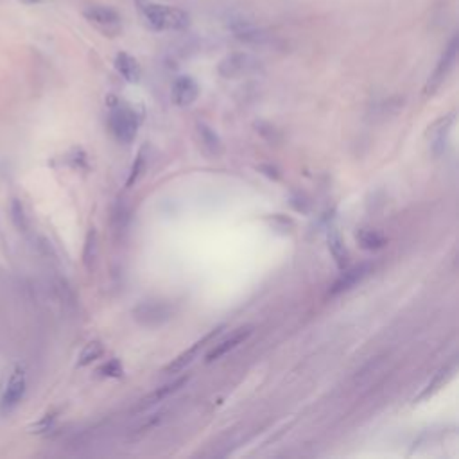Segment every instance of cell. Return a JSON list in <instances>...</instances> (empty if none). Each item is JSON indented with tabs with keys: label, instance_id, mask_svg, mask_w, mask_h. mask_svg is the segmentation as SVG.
I'll list each match as a JSON object with an SVG mask.
<instances>
[{
	"label": "cell",
	"instance_id": "obj_1",
	"mask_svg": "<svg viewBox=\"0 0 459 459\" xmlns=\"http://www.w3.org/2000/svg\"><path fill=\"white\" fill-rule=\"evenodd\" d=\"M144 19L154 31H180L189 26V14L183 10L162 4H145Z\"/></svg>",
	"mask_w": 459,
	"mask_h": 459
},
{
	"label": "cell",
	"instance_id": "obj_2",
	"mask_svg": "<svg viewBox=\"0 0 459 459\" xmlns=\"http://www.w3.org/2000/svg\"><path fill=\"white\" fill-rule=\"evenodd\" d=\"M108 124L113 136H115L121 144H130V142H133L136 133H139L136 115L131 112V110L124 108V106H117V108L113 110L108 119Z\"/></svg>",
	"mask_w": 459,
	"mask_h": 459
},
{
	"label": "cell",
	"instance_id": "obj_3",
	"mask_svg": "<svg viewBox=\"0 0 459 459\" xmlns=\"http://www.w3.org/2000/svg\"><path fill=\"white\" fill-rule=\"evenodd\" d=\"M458 50H459V40L458 37H454L452 40L449 41V45H447L445 52L438 61L436 68H434V72L432 76L429 77L427 88H425V94H432V92H436L443 81H445L449 74L452 72V68L456 65V59H458Z\"/></svg>",
	"mask_w": 459,
	"mask_h": 459
},
{
	"label": "cell",
	"instance_id": "obj_4",
	"mask_svg": "<svg viewBox=\"0 0 459 459\" xmlns=\"http://www.w3.org/2000/svg\"><path fill=\"white\" fill-rule=\"evenodd\" d=\"M258 63L252 56L246 54H232L226 56L219 63V74L226 79H239V77L248 76V74L257 72Z\"/></svg>",
	"mask_w": 459,
	"mask_h": 459
},
{
	"label": "cell",
	"instance_id": "obj_5",
	"mask_svg": "<svg viewBox=\"0 0 459 459\" xmlns=\"http://www.w3.org/2000/svg\"><path fill=\"white\" fill-rule=\"evenodd\" d=\"M85 17L94 23L95 28H99L103 32H119L121 29V17L117 11H113L112 8L106 6H88L85 10Z\"/></svg>",
	"mask_w": 459,
	"mask_h": 459
},
{
	"label": "cell",
	"instance_id": "obj_6",
	"mask_svg": "<svg viewBox=\"0 0 459 459\" xmlns=\"http://www.w3.org/2000/svg\"><path fill=\"white\" fill-rule=\"evenodd\" d=\"M221 330H223V327H219V329H214L210 334H207L205 338L194 343V345L189 348V350H185L183 354H180V356L176 357V359H172L171 365H169L165 368V374H178V371H181V369L187 368V366H189L190 363H192V360L196 359V357H198L199 350H201V348L207 347L208 343L214 341V339H216L217 336H219V334H221Z\"/></svg>",
	"mask_w": 459,
	"mask_h": 459
},
{
	"label": "cell",
	"instance_id": "obj_7",
	"mask_svg": "<svg viewBox=\"0 0 459 459\" xmlns=\"http://www.w3.org/2000/svg\"><path fill=\"white\" fill-rule=\"evenodd\" d=\"M133 316L139 323L145 325V327H156V325H162L163 321L171 318V309L158 302L142 303V305L136 307Z\"/></svg>",
	"mask_w": 459,
	"mask_h": 459
},
{
	"label": "cell",
	"instance_id": "obj_8",
	"mask_svg": "<svg viewBox=\"0 0 459 459\" xmlns=\"http://www.w3.org/2000/svg\"><path fill=\"white\" fill-rule=\"evenodd\" d=\"M369 271H371V266H369V264H359V266L351 267V269H347L332 284V287H330L329 291L330 296H338V294L347 293V291L354 289L357 284H360V282L369 275Z\"/></svg>",
	"mask_w": 459,
	"mask_h": 459
},
{
	"label": "cell",
	"instance_id": "obj_9",
	"mask_svg": "<svg viewBox=\"0 0 459 459\" xmlns=\"http://www.w3.org/2000/svg\"><path fill=\"white\" fill-rule=\"evenodd\" d=\"M172 103L180 108H187L190 104L196 103L199 95V86L198 83L194 81L192 77L189 76H181L178 77L172 85Z\"/></svg>",
	"mask_w": 459,
	"mask_h": 459
},
{
	"label": "cell",
	"instance_id": "obj_10",
	"mask_svg": "<svg viewBox=\"0 0 459 459\" xmlns=\"http://www.w3.org/2000/svg\"><path fill=\"white\" fill-rule=\"evenodd\" d=\"M26 386H28L26 384V374L20 368L14 369L10 378V384H8L4 395H2V409L11 411L13 407H17L26 395Z\"/></svg>",
	"mask_w": 459,
	"mask_h": 459
},
{
	"label": "cell",
	"instance_id": "obj_11",
	"mask_svg": "<svg viewBox=\"0 0 459 459\" xmlns=\"http://www.w3.org/2000/svg\"><path fill=\"white\" fill-rule=\"evenodd\" d=\"M252 332L253 327H241V329L235 330L229 338H226L225 341H221L219 345H216V347L208 351L207 363H214V360L221 359V357H225L226 354H229L232 350H235V348L239 347V345H243V343L252 336Z\"/></svg>",
	"mask_w": 459,
	"mask_h": 459
},
{
	"label": "cell",
	"instance_id": "obj_12",
	"mask_svg": "<svg viewBox=\"0 0 459 459\" xmlns=\"http://www.w3.org/2000/svg\"><path fill=\"white\" fill-rule=\"evenodd\" d=\"M187 382H189V375H183V377L176 378L174 382L158 387L156 391L151 393V395L145 396L144 400L140 402L139 409H147V407H153V405H156L158 402H162L163 398H167L169 395H172V393H176L178 389H181V387H183Z\"/></svg>",
	"mask_w": 459,
	"mask_h": 459
},
{
	"label": "cell",
	"instance_id": "obj_13",
	"mask_svg": "<svg viewBox=\"0 0 459 459\" xmlns=\"http://www.w3.org/2000/svg\"><path fill=\"white\" fill-rule=\"evenodd\" d=\"M196 131H198L199 142H201L203 149H205L210 156H219L221 151H223V144H221V139L216 131L212 130L208 124H205V122H198Z\"/></svg>",
	"mask_w": 459,
	"mask_h": 459
},
{
	"label": "cell",
	"instance_id": "obj_14",
	"mask_svg": "<svg viewBox=\"0 0 459 459\" xmlns=\"http://www.w3.org/2000/svg\"><path fill=\"white\" fill-rule=\"evenodd\" d=\"M115 68L119 70L126 81L136 83L140 81V76H142V70H140V65L133 56L126 54V52H119L117 58H115Z\"/></svg>",
	"mask_w": 459,
	"mask_h": 459
},
{
	"label": "cell",
	"instance_id": "obj_15",
	"mask_svg": "<svg viewBox=\"0 0 459 459\" xmlns=\"http://www.w3.org/2000/svg\"><path fill=\"white\" fill-rule=\"evenodd\" d=\"M329 249L332 253L334 261L338 264L339 269H347L348 266V249L343 243V237L338 229L332 228L329 232Z\"/></svg>",
	"mask_w": 459,
	"mask_h": 459
},
{
	"label": "cell",
	"instance_id": "obj_16",
	"mask_svg": "<svg viewBox=\"0 0 459 459\" xmlns=\"http://www.w3.org/2000/svg\"><path fill=\"white\" fill-rule=\"evenodd\" d=\"M357 243L360 244V248L368 249V252H375V249L384 248L387 244V239L377 229L363 228L357 232Z\"/></svg>",
	"mask_w": 459,
	"mask_h": 459
},
{
	"label": "cell",
	"instance_id": "obj_17",
	"mask_svg": "<svg viewBox=\"0 0 459 459\" xmlns=\"http://www.w3.org/2000/svg\"><path fill=\"white\" fill-rule=\"evenodd\" d=\"M454 371H456V360H450L449 365L443 366V368H441L440 371H438V374L434 375V378H432L431 382L427 384V387H425V389H423V391L420 393L418 398H416V400H422V398H427V396H431L432 393L438 391V389H440V387L443 386V384H445L447 380H449V378L452 377V375H454Z\"/></svg>",
	"mask_w": 459,
	"mask_h": 459
},
{
	"label": "cell",
	"instance_id": "obj_18",
	"mask_svg": "<svg viewBox=\"0 0 459 459\" xmlns=\"http://www.w3.org/2000/svg\"><path fill=\"white\" fill-rule=\"evenodd\" d=\"M97 255H99V237H97L95 228H90L85 239V248H83V264L86 269H94Z\"/></svg>",
	"mask_w": 459,
	"mask_h": 459
},
{
	"label": "cell",
	"instance_id": "obj_19",
	"mask_svg": "<svg viewBox=\"0 0 459 459\" xmlns=\"http://www.w3.org/2000/svg\"><path fill=\"white\" fill-rule=\"evenodd\" d=\"M10 212H11V221H13V225L17 226V229H19V232H22V234H28V232H29V217H28V212H26V208H23L22 201L14 198L13 201H11Z\"/></svg>",
	"mask_w": 459,
	"mask_h": 459
},
{
	"label": "cell",
	"instance_id": "obj_20",
	"mask_svg": "<svg viewBox=\"0 0 459 459\" xmlns=\"http://www.w3.org/2000/svg\"><path fill=\"white\" fill-rule=\"evenodd\" d=\"M103 351H104V347L101 341L88 343V345H86V347L81 350V354H79V360H77V365L79 366L92 365L94 360H97L101 356H103Z\"/></svg>",
	"mask_w": 459,
	"mask_h": 459
},
{
	"label": "cell",
	"instance_id": "obj_21",
	"mask_svg": "<svg viewBox=\"0 0 459 459\" xmlns=\"http://www.w3.org/2000/svg\"><path fill=\"white\" fill-rule=\"evenodd\" d=\"M144 169H145V153H144V149H142V151L136 154V160L133 162V167H131V174H130V178H127V181H126L127 189H130V187H133V185L136 183V180H139L140 174L144 172Z\"/></svg>",
	"mask_w": 459,
	"mask_h": 459
},
{
	"label": "cell",
	"instance_id": "obj_22",
	"mask_svg": "<svg viewBox=\"0 0 459 459\" xmlns=\"http://www.w3.org/2000/svg\"><path fill=\"white\" fill-rule=\"evenodd\" d=\"M99 374L104 375V377L117 378V377H122V374H124V368H122L121 360L110 359L108 363H104V365L101 366Z\"/></svg>",
	"mask_w": 459,
	"mask_h": 459
},
{
	"label": "cell",
	"instance_id": "obj_23",
	"mask_svg": "<svg viewBox=\"0 0 459 459\" xmlns=\"http://www.w3.org/2000/svg\"><path fill=\"white\" fill-rule=\"evenodd\" d=\"M261 169H262V171H267V172H264V174H267V176H269V178H275V180H278V178H280L278 171H276L275 167H271V165H261Z\"/></svg>",
	"mask_w": 459,
	"mask_h": 459
}]
</instances>
